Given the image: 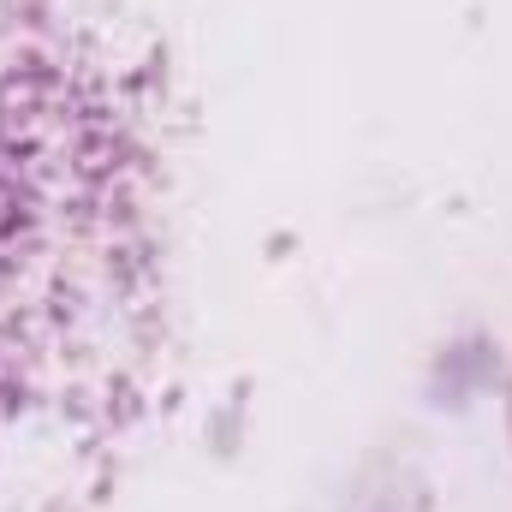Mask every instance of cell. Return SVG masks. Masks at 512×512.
<instances>
[{
	"mask_svg": "<svg viewBox=\"0 0 512 512\" xmlns=\"http://www.w3.org/2000/svg\"><path fill=\"white\" fill-rule=\"evenodd\" d=\"M167 358L155 66L102 0H0V512H90Z\"/></svg>",
	"mask_w": 512,
	"mask_h": 512,
	"instance_id": "1",
	"label": "cell"
}]
</instances>
